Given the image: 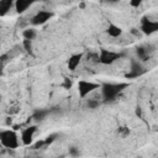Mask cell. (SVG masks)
Here are the masks:
<instances>
[{
	"mask_svg": "<svg viewBox=\"0 0 158 158\" xmlns=\"http://www.w3.org/2000/svg\"><path fill=\"white\" fill-rule=\"evenodd\" d=\"M128 86L127 83H104L101 85V94L105 101L114 100L123 89Z\"/></svg>",
	"mask_w": 158,
	"mask_h": 158,
	"instance_id": "1",
	"label": "cell"
},
{
	"mask_svg": "<svg viewBox=\"0 0 158 158\" xmlns=\"http://www.w3.org/2000/svg\"><path fill=\"white\" fill-rule=\"evenodd\" d=\"M0 143L9 149H16L20 144L16 132L11 130H2L0 132Z\"/></svg>",
	"mask_w": 158,
	"mask_h": 158,
	"instance_id": "2",
	"label": "cell"
},
{
	"mask_svg": "<svg viewBox=\"0 0 158 158\" xmlns=\"http://www.w3.org/2000/svg\"><path fill=\"white\" fill-rule=\"evenodd\" d=\"M120 57H121L120 53L109 51V49H106V48H101V49H100V53H99V56H98V62L101 63V64H104V65H110V64H112L114 62H116Z\"/></svg>",
	"mask_w": 158,
	"mask_h": 158,
	"instance_id": "3",
	"label": "cell"
},
{
	"mask_svg": "<svg viewBox=\"0 0 158 158\" xmlns=\"http://www.w3.org/2000/svg\"><path fill=\"white\" fill-rule=\"evenodd\" d=\"M98 88H100V84H98V83H93V81H88V80H79L78 81L79 98L84 99L86 95H89L91 91H94Z\"/></svg>",
	"mask_w": 158,
	"mask_h": 158,
	"instance_id": "4",
	"label": "cell"
},
{
	"mask_svg": "<svg viewBox=\"0 0 158 158\" xmlns=\"http://www.w3.org/2000/svg\"><path fill=\"white\" fill-rule=\"evenodd\" d=\"M144 35H153L158 32V21H152L147 17H142L141 20V28H139Z\"/></svg>",
	"mask_w": 158,
	"mask_h": 158,
	"instance_id": "5",
	"label": "cell"
},
{
	"mask_svg": "<svg viewBox=\"0 0 158 158\" xmlns=\"http://www.w3.org/2000/svg\"><path fill=\"white\" fill-rule=\"evenodd\" d=\"M53 12L52 11H46V10H41L38 11L32 19H31V23L35 25V26H40V25H43L46 23L48 20H51L53 17Z\"/></svg>",
	"mask_w": 158,
	"mask_h": 158,
	"instance_id": "6",
	"label": "cell"
},
{
	"mask_svg": "<svg viewBox=\"0 0 158 158\" xmlns=\"http://www.w3.org/2000/svg\"><path fill=\"white\" fill-rule=\"evenodd\" d=\"M36 131H37V126H35V125L33 126H28L25 130H22V132H21V142H22V144H25V146L32 144L33 136H35Z\"/></svg>",
	"mask_w": 158,
	"mask_h": 158,
	"instance_id": "7",
	"label": "cell"
},
{
	"mask_svg": "<svg viewBox=\"0 0 158 158\" xmlns=\"http://www.w3.org/2000/svg\"><path fill=\"white\" fill-rule=\"evenodd\" d=\"M83 59V53H75V54H72L68 60H67V65H68V69L74 72L77 69V67L79 65V63L81 62Z\"/></svg>",
	"mask_w": 158,
	"mask_h": 158,
	"instance_id": "8",
	"label": "cell"
},
{
	"mask_svg": "<svg viewBox=\"0 0 158 158\" xmlns=\"http://www.w3.org/2000/svg\"><path fill=\"white\" fill-rule=\"evenodd\" d=\"M31 5H32V1H30V0H16L14 7H15V10H16L17 14H22V12H25Z\"/></svg>",
	"mask_w": 158,
	"mask_h": 158,
	"instance_id": "9",
	"label": "cell"
},
{
	"mask_svg": "<svg viewBox=\"0 0 158 158\" xmlns=\"http://www.w3.org/2000/svg\"><path fill=\"white\" fill-rule=\"evenodd\" d=\"M106 33H107L110 37L116 38V37H120V36L122 35V28H121L120 26L115 25V23H110V25L107 26V28H106Z\"/></svg>",
	"mask_w": 158,
	"mask_h": 158,
	"instance_id": "10",
	"label": "cell"
},
{
	"mask_svg": "<svg viewBox=\"0 0 158 158\" xmlns=\"http://www.w3.org/2000/svg\"><path fill=\"white\" fill-rule=\"evenodd\" d=\"M143 67L141 65V63L138 62V60H135V59H132L131 60V68H130V73H133V74H136V75H142L143 74Z\"/></svg>",
	"mask_w": 158,
	"mask_h": 158,
	"instance_id": "11",
	"label": "cell"
},
{
	"mask_svg": "<svg viewBox=\"0 0 158 158\" xmlns=\"http://www.w3.org/2000/svg\"><path fill=\"white\" fill-rule=\"evenodd\" d=\"M11 6H15V2L11 0H1L0 1V16H5V14L11 9Z\"/></svg>",
	"mask_w": 158,
	"mask_h": 158,
	"instance_id": "12",
	"label": "cell"
},
{
	"mask_svg": "<svg viewBox=\"0 0 158 158\" xmlns=\"http://www.w3.org/2000/svg\"><path fill=\"white\" fill-rule=\"evenodd\" d=\"M49 114V110H44V109H37L35 112H33V118L37 120V121H42L46 118V116Z\"/></svg>",
	"mask_w": 158,
	"mask_h": 158,
	"instance_id": "13",
	"label": "cell"
},
{
	"mask_svg": "<svg viewBox=\"0 0 158 158\" xmlns=\"http://www.w3.org/2000/svg\"><path fill=\"white\" fill-rule=\"evenodd\" d=\"M136 54H137V57H138V59H139L141 62H146V60H148V58H149L147 51H146L143 47H137V48H136Z\"/></svg>",
	"mask_w": 158,
	"mask_h": 158,
	"instance_id": "14",
	"label": "cell"
},
{
	"mask_svg": "<svg viewBox=\"0 0 158 158\" xmlns=\"http://www.w3.org/2000/svg\"><path fill=\"white\" fill-rule=\"evenodd\" d=\"M36 35H37V32H36L35 28H26V30L22 32L23 40H30V41H32V40L36 37Z\"/></svg>",
	"mask_w": 158,
	"mask_h": 158,
	"instance_id": "15",
	"label": "cell"
},
{
	"mask_svg": "<svg viewBox=\"0 0 158 158\" xmlns=\"http://www.w3.org/2000/svg\"><path fill=\"white\" fill-rule=\"evenodd\" d=\"M22 46H23V48H25V51H26L27 53L32 54V41H30V40H23Z\"/></svg>",
	"mask_w": 158,
	"mask_h": 158,
	"instance_id": "16",
	"label": "cell"
},
{
	"mask_svg": "<svg viewBox=\"0 0 158 158\" xmlns=\"http://www.w3.org/2000/svg\"><path fill=\"white\" fill-rule=\"evenodd\" d=\"M72 85H73V83H72V80L69 79V78H64L63 79V83H62V86L65 89V90H69L70 88H72Z\"/></svg>",
	"mask_w": 158,
	"mask_h": 158,
	"instance_id": "17",
	"label": "cell"
},
{
	"mask_svg": "<svg viewBox=\"0 0 158 158\" xmlns=\"http://www.w3.org/2000/svg\"><path fill=\"white\" fill-rule=\"evenodd\" d=\"M57 133H52V135H49V136H47L46 138H44V143H46V146H48V144H51L52 142H54L56 141V138H57Z\"/></svg>",
	"mask_w": 158,
	"mask_h": 158,
	"instance_id": "18",
	"label": "cell"
},
{
	"mask_svg": "<svg viewBox=\"0 0 158 158\" xmlns=\"http://www.w3.org/2000/svg\"><path fill=\"white\" fill-rule=\"evenodd\" d=\"M86 105H88L89 109H95V107L99 106V101L98 100H94V99H89L88 102H86Z\"/></svg>",
	"mask_w": 158,
	"mask_h": 158,
	"instance_id": "19",
	"label": "cell"
},
{
	"mask_svg": "<svg viewBox=\"0 0 158 158\" xmlns=\"http://www.w3.org/2000/svg\"><path fill=\"white\" fill-rule=\"evenodd\" d=\"M118 135L122 136V137H126V136L130 135V130L127 127H120L118 128Z\"/></svg>",
	"mask_w": 158,
	"mask_h": 158,
	"instance_id": "20",
	"label": "cell"
},
{
	"mask_svg": "<svg viewBox=\"0 0 158 158\" xmlns=\"http://www.w3.org/2000/svg\"><path fill=\"white\" fill-rule=\"evenodd\" d=\"M43 146H46V143H44V139L37 141V142L33 144V149H40V148H42Z\"/></svg>",
	"mask_w": 158,
	"mask_h": 158,
	"instance_id": "21",
	"label": "cell"
},
{
	"mask_svg": "<svg viewBox=\"0 0 158 158\" xmlns=\"http://www.w3.org/2000/svg\"><path fill=\"white\" fill-rule=\"evenodd\" d=\"M69 154L73 156V157H78V156H79V151H78V148H75V147H70V148H69Z\"/></svg>",
	"mask_w": 158,
	"mask_h": 158,
	"instance_id": "22",
	"label": "cell"
},
{
	"mask_svg": "<svg viewBox=\"0 0 158 158\" xmlns=\"http://www.w3.org/2000/svg\"><path fill=\"white\" fill-rule=\"evenodd\" d=\"M141 0H131L130 1V6H132V7H138L139 5H141Z\"/></svg>",
	"mask_w": 158,
	"mask_h": 158,
	"instance_id": "23",
	"label": "cell"
},
{
	"mask_svg": "<svg viewBox=\"0 0 158 158\" xmlns=\"http://www.w3.org/2000/svg\"><path fill=\"white\" fill-rule=\"evenodd\" d=\"M135 114H136V116L137 117H142V109H141V106H137L136 109H135Z\"/></svg>",
	"mask_w": 158,
	"mask_h": 158,
	"instance_id": "24",
	"label": "cell"
}]
</instances>
